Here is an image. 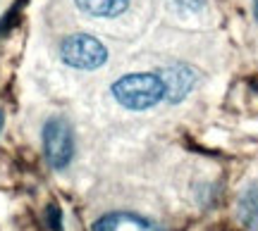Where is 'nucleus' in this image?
<instances>
[{
    "mask_svg": "<svg viewBox=\"0 0 258 231\" xmlns=\"http://www.w3.org/2000/svg\"><path fill=\"white\" fill-rule=\"evenodd\" d=\"M112 98L127 110H148L165 98L163 79L151 72H134L112 83Z\"/></svg>",
    "mask_w": 258,
    "mask_h": 231,
    "instance_id": "obj_1",
    "label": "nucleus"
},
{
    "mask_svg": "<svg viewBox=\"0 0 258 231\" xmlns=\"http://www.w3.org/2000/svg\"><path fill=\"white\" fill-rule=\"evenodd\" d=\"M60 57L64 65L74 69H98L108 62V48L103 46L96 36L89 34H72L60 43Z\"/></svg>",
    "mask_w": 258,
    "mask_h": 231,
    "instance_id": "obj_2",
    "label": "nucleus"
},
{
    "mask_svg": "<svg viewBox=\"0 0 258 231\" xmlns=\"http://www.w3.org/2000/svg\"><path fill=\"white\" fill-rule=\"evenodd\" d=\"M43 150L53 169H64L74 157V134L64 117H50L43 124Z\"/></svg>",
    "mask_w": 258,
    "mask_h": 231,
    "instance_id": "obj_3",
    "label": "nucleus"
},
{
    "mask_svg": "<svg viewBox=\"0 0 258 231\" xmlns=\"http://www.w3.org/2000/svg\"><path fill=\"white\" fill-rule=\"evenodd\" d=\"M93 231H165L158 222L137 212H108L93 222Z\"/></svg>",
    "mask_w": 258,
    "mask_h": 231,
    "instance_id": "obj_4",
    "label": "nucleus"
},
{
    "mask_svg": "<svg viewBox=\"0 0 258 231\" xmlns=\"http://www.w3.org/2000/svg\"><path fill=\"white\" fill-rule=\"evenodd\" d=\"M163 86H165V100L179 102L184 100L189 91L196 83V69H191L189 65H170L163 72Z\"/></svg>",
    "mask_w": 258,
    "mask_h": 231,
    "instance_id": "obj_5",
    "label": "nucleus"
},
{
    "mask_svg": "<svg viewBox=\"0 0 258 231\" xmlns=\"http://www.w3.org/2000/svg\"><path fill=\"white\" fill-rule=\"evenodd\" d=\"M74 3L91 17H120L129 8V0H74Z\"/></svg>",
    "mask_w": 258,
    "mask_h": 231,
    "instance_id": "obj_6",
    "label": "nucleus"
},
{
    "mask_svg": "<svg viewBox=\"0 0 258 231\" xmlns=\"http://www.w3.org/2000/svg\"><path fill=\"white\" fill-rule=\"evenodd\" d=\"M239 219L244 226L258 229V184L249 186L239 198Z\"/></svg>",
    "mask_w": 258,
    "mask_h": 231,
    "instance_id": "obj_7",
    "label": "nucleus"
},
{
    "mask_svg": "<svg viewBox=\"0 0 258 231\" xmlns=\"http://www.w3.org/2000/svg\"><path fill=\"white\" fill-rule=\"evenodd\" d=\"M46 224H48V229L62 231V212H60L57 205H48L46 207Z\"/></svg>",
    "mask_w": 258,
    "mask_h": 231,
    "instance_id": "obj_8",
    "label": "nucleus"
},
{
    "mask_svg": "<svg viewBox=\"0 0 258 231\" xmlns=\"http://www.w3.org/2000/svg\"><path fill=\"white\" fill-rule=\"evenodd\" d=\"M175 3H177V8L191 10V12H196V10H201L206 5V0H175Z\"/></svg>",
    "mask_w": 258,
    "mask_h": 231,
    "instance_id": "obj_9",
    "label": "nucleus"
},
{
    "mask_svg": "<svg viewBox=\"0 0 258 231\" xmlns=\"http://www.w3.org/2000/svg\"><path fill=\"white\" fill-rule=\"evenodd\" d=\"M15 15H17V12H10V15H5V19H0V34L8 31V27L15 22Z\"/></svg>",
    "mask_w": 258,
    "mask_h": 231,
    "instance_id": "obj_10",
    "label": "nucleus"
},
{
    "mask_svg": "<svg viewBox=\"0 0 258 231\" xmlns=\"http://www.w3.org/2000/svg\"><path fill=\"white\" fill-rule=\"evenodd\" d=\"M253 17L258 19V0H253Z\"/></svg>",
    "mask_w": 258,
    "mask_h": 231,
    "instance_id": "obj_11",
    "label": "nucleus"
},
{
    "mask_svg": "<svg viewBox=\"0 0 258 231\" xmlns=\"http://www.w3.org/2000/svg\"><path fill=\"white\" fill-rule=\"evenodd\" d=\"M3 124H5V114H3V110H0V131H3Z\"/></svg>",
    "mask_w": 258,
    "mask_h": 231,
    "instance_id": "obj_12",
    "label": "nucleus"
}]
</instances>
